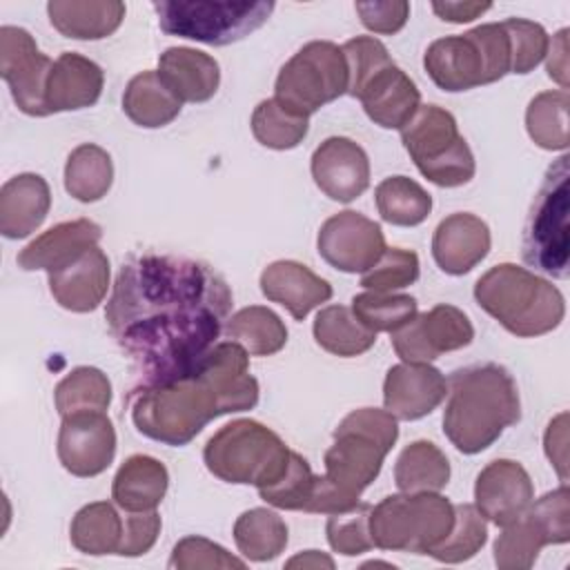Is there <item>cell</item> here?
I'll use <instances>...</instances> for the list:
<instances>
[{
    "mask_svg": "<svg viewBox=\"0 0 570 570\" xmlns=\"http://www.w3.org/2000/svg\"><path fill=\"white\" fill-rule=\"evenodd\" d=\"M443 432L463 454L490 448L505 428L521 419L519 390L499 363L468 365L448 379Z\"/></svg>",
    "mask_w": 570,
    "mask_h": 570,
    "instance_id": "cell-2",
    "label": "cell"
},
{
    "mask_svg": "<svg viewBox=\"0 0 570 570\" xmlns=\"http://www.w3.org/2000/svg\"><path fill=\"white\" fill-rule=\"evenodd\" d=\"M419 278V256L412 249L387 247L383 256L361 276V285L370 292L403 289Z\"/></svg>",
    "mask_w": 570,
    "mask_h": 570,
    "instance_id": "cell-46",
    "label": "cell"
},
{
    "mask_svg": "<svg viewBox=\"0 0 570 570\" xmlns=\"http://www.w3.org/2000/svg\"><path fill=\"white\" fill-rule=\"evenodd\" d=\"M488 541L485 517L472 503L454 505V523L450 534L430 552L436 561L461 563L472 559Z\"/></svg>",
    "mask_w": 570,
    "mask_h": 570,
    "instance_id": "cell-43",
    "label": "cell"
},
{
    "mask_svg": "<svg viewBox=\"0 0 570 570\" xmlns=\"http://www.w3.org/2000/svg\"><path fill=\"white\" fill-rule=\"evenodd\" d=\"M474 298L510 334L530 338L557 330L566 316L563 294L534 272L501 263L474 283Z\"/></svg>",
    "mask_w": 570,
    "mask_h": 570,
    "instance_id": "cell-4",
    "label": "cell"
},
{
    "mask_svg": "<svg viewBox=\"0 0 570 570\" xmlns=\"http://www.w3.org/2000/svg\"><path fill=\"white\" fill-rule=\"evenodd\" d=\"M261 292L267 301L283 305L296 321L332 298V285L296 261L269 263L261 274Z\"/></svg>",
    "mask_w": 570,
    "mask_h": 570,
    "instance_id": "cell-24",
    "label": "cell"
},
{
    "mask_svg": "<svg viewBox=\"0 0 570 570\" xmlns=\"http://www.w3.org/2000/svg\"><path fill=\"white\" fill-rule=\"evenodd\" d=\"M180 107L183 102L165 87L158 71H140L122 94V111L145 129L169 125L180 114Z\"/></svg>",
    "mask_w": 570,
    "mask_h": 570,
    "instance_id": "cell-31",
    "label": "cell"
},
{
    "mask_svg": "<svg viewBox=\"0 0 570 570\" xmlns=\"http://www.w3.org/2000/svg\"><path fill=\"white\" fill-rule=\"evenodd\" d=\"M116 456V430L100 410H85L62 416L58 432V459L73 476H96Z\"/></svg>",
    "mask_w": 570,
    "mask_h": 570,
    "instance_id": "cell-17",
    "label": "cell"
},
{
    "mask_svg": "<svg viewBox=\"0 0 570 570\" xmlns=\"http://www.w3.org/2000/svg\"><path fill=\"white\" fill-rule=\"evenodd\" d=\"M399 439V423L387 410L361 407L350 412L334 430L325 452V479L345 497L358 501L379 476L383 461Z\"/></svg>",
    "mask_w": 570,
    "mask_h": 570,
    "instance_id": "cell-5",
    "label": "cell"
},
{
    "mask_svg": "<svg viewBox=\"0 0 570 570\" xmlns=\"http://www.w3.org/2000/svg\"><path fill=\"white\" fill-rule=\"evenodd\" d=\"M47 13L51 27L65 38L100 40L120 27L125 4L118 0H51Z\"/></svg>",
    "mask_w": 570,
    "mask_h": 570,
    "instance_id": "cell-29",
    "label": "cell"
},
{
    "mask_svg": "<svg viewBox=\"0 0 570 570\" xmlns=\"http://www.w3.org/2000/svg\"><path fill=\"white\" fill-rule=\"evenodd\" d=\"M102 85L105 73L94 60L76 51L60 53L53 60V69L45 89L47 114L51 116L58 111H76L96 105L102 94Z\"/></svg>",
    "mask_w": 570,
    "mask_h": 570,
    "instance_id": "cell-25",
    "label": "cell"
},
{
    "mask_svg": "<svg viewBox=\"0 0 570 570\" xmlns=\"http://www.w3.org/2000/svg\"><path fill=\"white\" fill-rule=\"evenodd\" d=\"M109 289V258L94 245L49 274V292L69 312H94Z\"/></svg>",
    "mask_w": 570,
    "mask_h": 570,
    "instance_id": "cell-22",
    "label": "cell"
},
{
    "mask_svg": "<svg viewBox=\"0 0 570 570\" xmlns=\"http://www.w3.org/2000/svg\"><path fill=\"white\" fill-rule=\"evenodd\" d=\"M347 82L350 73L343 49L330 40H312L281 67L274 98L303 116H312L347 94Z\"/></svg>",
    "mask_w": 570,
    "mask_h": 570,
    "instance_id": "cell-12",
    "label": "cell"
},
{
    "mask_svg": "<svg viewBox=\"0 0 570 570\" xmlns=\"http://www.w3.org/2000/svg\"><path fill=\"white\" fill-rule=\"evenodd\" d=\"M448 394L445 376L430 363L392 365L383 381L385 410L401 421H416L434 412Z\"/></svg>",
    "mask_w": 570,
    "mask_h": 570,
    "instance_id": "cell-20",
    "label": "cell"
},
{
    "mask_svg": "<svg viewBox=\"0 0 570 570\" xmlns=\"http://www.w3.org/2000/svg\"><path fill=\"white\" fill-rule=\"evenodd\" d=\"M316 488H318V474L312 472L309 463L298 452H292L285 474L269 488L258 490V494L265 503L281 510L314 512Z\"/></svg>",
    "mask_w": 570,
    "mask_h": 570,
    "instance_id": "cell-44",
    "label": "cell"
},
{
    "mask_svg": "<svg viewBox=\"0 0 570 570\" xmlns=\"http://www.w3.org/2000/svg\"><path fill=\"white\" fill-rule=\"evenodd\" d=\"M492 4L490 2H432V11L445 20V22H470L474 18H479L481 13H485Z\"/></svg>",
    "mask_w": 570,
    "mask_h": 570,
    "instance_id": "cell-53",
    "label": "cell"
},
{
    "mask_svg": "<svg viewBox=\"0 0 570 570\" xmlns=\"http://www.w3.org/2000/svg\"><path fill=\"white\" fill-rule=\"evenodd\" d=\"M352 312L370 332H396L416 316V298L392 292H363L352 298Z\"/></svg>",
    "mask_w": 570,
    "mask_h": 570,
    "instance_id": "cell-42",
    "label": "cell"
},
{
    "mask_svg": "<svg viewBox=\"0 0 570 570\" xmlns=\"http://www.w3.org/2000/svg\"><path fill=\"white\" fill-rule=\"evenodd\" d=\"M125 534V519L109 501H96L80 508L71 521V543L82 554H118Z\"/></svg>",
    "mask_w": 570,
    "mask_h": 570,
    "instance_id": "cell-32",
    "label": "cell"
},
{
    "mask_svg": "<svg viewBox=\"0 0 570 570\" xmlns=\"http://www.w3.org/2000/svg\"><path fill=\"white\" fill-rule=\"evenodd\" d=\"M510 40V73L532 71L548 53L550 38L539 22L525 18H508L501 22Z\"/></svg>",
    "mask_w": 570,
    "mask_h": 570,
    "instance_id": "cell-47",
    "label": "cell"
},
{
    "mask_svg": "<svg viewBox=\"0 0 570 570\" xmlns=\"http://www.w3.org/2000/svg\"><path fill=\"white\" fill-rule=\"evenodd\" d=\"M316 247L327 265L345 274L367 272L387 249L381 225L352 209L338 212L321 225Z\"/></svg>",
    "mask_w": 570,
    "mask_h": 570,
    "instance_id": "cell-16",
    "label": "cell"
},
{
    "mask_svg": "<svg viewBox=\"0 0 570 570\" xmlns=\"http://www.w3.org/2000/svg\"><path fill=\"white\" fill-rule=\"evenodd\" d=\"M568 160L570 156L563 154L548 167L546 178L530 205L521 240L523 263L552 278H566L570 263Z\"/></svg>",
    "mask_w": 570,
    "mask_h": 570,
    "instance_id": "cell-9",
    "label": "cell"
},
{
    "mask_svg": "<svg viewBox=\"0 0 570 570\" xmlns=\"http://www.w3.org/2000/svg\"><path fill=\"white\" fill-rule=\"evenodd\" d=\"M454 505L439 492L385 497L370 514L372 543L381 550L430 554L452 530Z\"/></svg>",
    "mask_w": 570,
    "mask_h": 570,
    "instance_id": "cell-8",
    "label": "cell"
},
{
    "mask_svg": "<svg viewBox=\"0 0 570 570\" xmlns=\"http://www.w3.org/2000/svg\"><path fill=\"white\" fill-rule=\"evenodd\" d=\"M136 430L165 445H187L203 428L234 412L225 390L203 370L163 385H136L129 394Z\"/></svg>",
    "mask_w": 570,
    "mask_h": 570,
    "instance_id": "cell-3",
    "label": "cell"
},
{
    "mask_svg": "<svg viewBox=\"0 0 570 570\" xmlns=\"http://www.w3.org/2000/svg\"><path fill=\"white\" fill-rule=\"evenodd\" d=\"M394 481L401 492H439L450 481V461L432 441H414L399 454Z\"/></svg>",
    "mask_w": 570,
    "mask_h": 570,
    "instance_id": "cell-33",
    "label": "cell"
},
{
    "mask_svg": "<svg viewBox=\"0 0 570 570\" xmlns=\"http://www.w3.org/2000/svg\"><path fill=\"white\" fill-rule=\"evenodd\" d=\"M229 341H236L252 356H272L287 343V327L276 312L263 305L238 309L227 323Z\"/></svg>",
    "mask_w": 570,
    "mask_h": 570,
    "instance_id": "cell-37",
    "label": "cell"
},
{
    "mask_svg": "<svg viewBox=\"0 0 570 570\" xmlns=\"http://www.w3.org/2000/svg\"><path fill=\"white\" fill-rule=\"evenodd\" d=\"M169 568L198 570V568H245V561L229 554L223 546L205 537H185L174 546Z\"/></svg>",
    "mask_w": 570,
    "mask_h": 570,
    "instance_id": "cell-48",
    "label": "cell"
},
{
    "mask_svg": "<svg viewBox=\"0 0 570 570\" xmlns=\"http://www.w3.org/2000/svg\"><path fill=\"white\" fill-rule=\"evenodd\" d=\"M234 541L245 559L272 561L287 546V525L274 510L252 508L236 519Z\"/></svg>",
    "mask_w": 570,
    "mask_h": 570,
    "instance_id": "cell-36",
    "label": "cell"
},
{
    "mask_svg": "<svg viewBox=\"0 0 570 570\" xmlns=\"http://www.w3.org/2000/svg\"><path fill=\"white\" fill-rule=\"evenodd\" d=\"M570 541V499L568 485L532 499L528 510L494 541V563L501 570H528L537 561L543 546Z\"/></svg>",
    "mask_w": 570,
    "mask_h": 570,
    "instance_id": "cell-13",
    "label": "cell"
},
{
    "mask_svg": "<svg viewBox=\"0 0 570 570\" xmlns=\"http://www.w3.org/2000/svg\"><path fill=\"white\" fill-rule=\"evenodd\" d=\"M169 485L167 468L147 454L129 456L116 472L111 499L125 512L156 510Z\"/></svg>",
    "mask_w": 570,
    "mask_h": 570,
    "instance_id": "cell-30",
    "label": "cell"
},
{
    "mask_svg": "<svg viewBox=\"0 0 570 570\" xmlns=\"http://www.w3.org/2000/svg\"><path fill=\"white\" fill-rule=\"evenodd\" d=\"M403 147L416 169L439 187H461L474 178V156L459 134L454 116L439 105H423L401 129Z\"/></svg>",
    "mask_w": 570,
    "mask_h": 570,
    "instance_id": "cell-11",
    "label": "cell"
},
{
    "mask_svg": "<svg viewBox=\"0 0 570 570\" xmlns=\"http://www.w3.org/2000/svg\"><path fill=\"white\" fill-rule=\"evenodd\" d=\"M285 566L287 568H334V561L327 554H321L318 550H307L303 554L292 557Z\"/></svg>",
    "mask_w": 570,
    "mask_h": 570,
    "instance_id": "cell-54",
    "label": "cell"
},
{
    "mask_svg": "<svg viewBox=\"0 0 570 570\" xmlns=\"http://www.w3.org/2000/svg\"><path fill=\"white\" fill-rule=\"evenodd\" d=\"M232 301L229 285L207 263L138 254L120 267L105 318L138 385H163L191 374L218 343Z\"/></svg>",
    "mask_w": 570,
    "mask_h": 570,
    "instance_id": "cell-1",
    "label": "cell"
},
{
    "mask_svg": "<svg viewBox=\"0 0 570 570\" xmlns=\"http://www.w3.org/2000/svg\"><path fill=\"white\" fill-rule=\"evenodd\" d=\"M356 13L365 29L383 36L401 31L410 18V4L405 0H385V2H356Z\"/></svg>",
    "mask_w": 570,
    "mask_h": 570,
    "instance_id": "cell-50",
    "label": "cell"
},
{
    "mask_svg": "<svg viewBox=\"0 0 570 570\" xmlns=\"http://www.w3.org/2000/svg\"><path fill=\"white\" fill-rule=\"evenodd\" d=\"M100 238H102L100 225H96L89 218L58 223L45 234H40L36 240H31L18 254L16 261L24 272L45 269L47 274H51L65 267L67 263H71L85 249L98 245Z\"/></svg>",
    "mask_w": 570,
    "mask_h": 570,
    "instance_id": "cell-26",
    "label": "cell"
},
{
    "mask_svg": "<svg viewBox=\"0 0 570 570\" xmlns=\"http://www.w3.org/2000/svg\"><path fill=\"white\" fill-rule=\"evenodd\" d=\"M474 338L465 312L454 305H434L392 332V347L403 363H430L443 352L461 350Z\"/></svg>",
    "mask_w": 570,
    "mask_h": 570,
    "instance_id": "cell-15",
    "label": "cell"
},
{
    "mask_svg": "<svg viewBox=\"0 0 570 570\" xmlns=\"http://www.w3.org/2000/svg\"><path fill=\"white\" fill-rule=\"evenodd\" d=\"M203 459L207 470L220 481L263 490L285 474L292 450L267 425L236 419L205 443Z\"/></svg>",
    "mask_w": 570,
    "mask_h": 570,
    "instance_id": "cell-6",
    "label": "cell"
},
{
    "mask_svg": "<svg viewBox=\"0 0 570 570\" xmlns=\"http://www.w3.org/2000/svg\"><path fill=\"white\" fill-rule=\"evenodd\" d=\"M114 183L111 156L94 145H78L65 165V189L80 203H96L107 196Z\"/></svg>",
    "mask_w": 570,
    "mask_h": 570,
    "instance_id": "cell-35",
    "label": "cell"
},
{
    "mask_svg": "<svg viewBox=\"0 0 570 570\" xmlns=\"http://www.w3.org/2000/svg\"><path fill=\"white\" fill-rule=\"evenodd\" d=\"M312 332L316 343L325 352L343 358L365 354L376 343V334L370 332L365 325H361L352 307H345V305L323 307L314 318Z\"/></svg>",
    "mask_w": 570,
    "mask_h": 570,
    "instance_id": "cell-34",
    "label": "cell"
},
{
    "mask_svg": "<svg viewBox=\"0 0 570 570\" xmlns=\"http://www.w3.org/2000/svg\"><path fill=\"white\" fill-rule=\"evenodd\" d=\"M51 191L40 174H18L0 189V232L4 238H27L47 218Z\"/></svg>",
    "mask_w": 570,
    "mask_h": 570,
    "instance_id": "cell-28",
    "label": "cell"
},
{
    "mask_svg": "<svg viewBox=\"0 0 570 570\" xmlns=\"http://www.w3.org/2000/svg\"><path fill=\"white\" fill-rule=\"evenodd\" d=\"M528 136L541 149L568 147V91H541L525 109Z\"/></svg>",
    "mask_w": 570,
    "mask_h": 570,
    "instance_id": "cell-41",
    "label": "cell"
},
{
    "mask_svg": "<svg viewBox=\"0 0 570 570\" xmlns=\"http://www.w3.org/2000/svg\"><path fill=\"white\" fill-rule=\"evenodd\" d=\"M312 178L327 198L352 203L370 185L367 154L352 138L332 136L312 154Z\"/></svg>",
    "mask_w": 570,
    "mask_h": 570,
    "instance_id": "cell-18",
    "label": "cell"
},
{
    "mask_svg": "<svg viewBox=\"0 0 570 570\" xmlns=\"http://www.w3.org/2000/svg\"><path fill=\"white\" fill-rule=\"evenodd\" d=\"M158 76L180 102H207L220 85L218 62L191 47H169L158 58Z\"/></svg>",
    "mask_w": 570,
    "mask_h": 570,
    "instance_id": "cell-27",
    "label": "cell"
},
{
    "mask_svg": "<svg viewBox=\"0 0 570 570\" xmlns=\"http://www.w3.org/2000/svg\"><path fill=\"white\" fill-rule=\"evenodd\" d=\"M510 40L501 22L479 24L461 36L434 40L423 67L443 91H468L510 73Z\"/></svg>",
    "mask_w": 570,
    "mask_h": 570,
    "instance_id": "cell-7",
    "label": "cell"
},
{
    "mask_svg": "<svg viewBox=\"0 0 570 570\" xmlns=\"http://www.w3.org/2000/svg\"><path fill=\"white\" fill-rule=\"evenodd\" d=\"M381 218L396 227L421 225L432 212V196L407 176H390L374 191Z\"/></svg>",
    "mask_w": 570,
    "mask_h": 570,
    "instance_id": "cell-38",
    "label": "cell"
},
{
    "mask_svg": "<svg viewBox=\"0 0 570 570\" xmlns=\"http://www.w3.org/2000/svg\"><path fill=\"white\" fill-rule=\"evenodd\" d=\"M490 243L492 238L485 220L468 212H456L436 225L432 256L445 274L461 276L488 256Z\"/></svg>",
    "mask_w": 570,
    "mask_h": 570,
    "instance_id": "cell-23",
    "label": "cell"
},
{
    "mask_svg": "<svg viewBox=\"0 0 570 570\" xmlns=\"http://www.w3.org/2000/svg\"><path fill=\"white\" fill-rule=\"evenodd\" d=\"M548 76L561 85V89H568V29H561L554 38L552 45L548 47Z\"/></svg>",
    "mask_w": 570,
    "mask_h": 570,
    "instance_id": "cell-52",
    "label": "cell"
},
{
    "mask_svg": "<svg viewBox=\"0 0 570 570\" xmlns=\"http://www.w3.org/2000/svg\"><path fill=\"white\" fill-rule=\"evenodd\" d=\"M160 534V517L156 510L127 512L125 534L118 554L120 557H140L149 552Z\"/></svg>",
    "mask_w": 570,
    "mask_h": 570,
    "instance_id": "cell-49",
    "label": "cell"
},
{
    "mask_svg": "<svg viewBox=\"0 0 570 570\" xmlns=\"http://www.w3.org/2000/svg\"><path fill=\"white\" fill-rule=\"evenodd\" d=\"M566 421L568 414L561 412L559 416H554L548 423L546 436H543V445H546V454L550 459V463L557 468V474L561 479V483L568 481V461H566V443H568V430H566Z\"/></svg>",
    "mask_w": 570,
    "mask_h": 570,
    "instance_id": "cell-51",
    "label": "cell"
},
{
    "mask_svg": "<svg viewBox=\"0 0 570 570\" xmlns=\"http://www.w3.org/2000/svg\"><path fill=\"white\" fill-rule=\"evenodd\" d=\"M534 499L525 468L512 459L488 463L474 483V505L494 525H508L521 517Z\"/></svg>",
    "mask_w": 570,
    "mask_h": 570,
    "instance_id": "cell-19",
    "label": "cell"
},
{
    "mask_svg": "<svg viewBox=\"0 0 570 570\" xmlns=\"http://www.w3.org/2000/svg\"><path fill=\"white\" fill-rule=\"evenodd\" d=\"M309 129V116H303L278 98H267L256 105L252 114V134L254 138L269 149H294Z\"/></svg>",
    "mask_w": 570,
    "mask_h": 570,
    "instance_id": "cell-39",
    "label": "cell"
},
{
    "mask_svg": "<svg viewBox=\"0 0 570 570\" xmlns=\"http://www.w3.org/2000/svg\"><path fill=\"white\" fill-rule=\"evenodd\" d=\"M53 60L45 56L27 29L4 24L0 29V76L11 89L13 102L27 116H49L45 89Z\"/></svg>",
    "mask_w": 570,
    "mask_h": 570,
    "instance_id": "cell-14",
    "label": "cell"
},
{
    "mask_svg": "<svg viewBox=\"0 0 570 570\" xmlns=\"http://www.w3.org/2000/svg\"><path fill=\"white\" fill-rule=\"evenodd\" d=\"M367 118L383 129H403L421 107V94L414 80L394 65L379 67L354 94Z\"/></svg>",
    "mask_w": 570,
    "mask_h": 570,
    "instance_id": "cell-21",
    "label": "cell"
},
{
    "mask_svg": "<svg viewBox=\"0 0 570 570\" xmlns=\"http://www.w3.org/2000/svg\"><path fill=\"white\" fill-rule=\"evenodd\" d=\"M370 514L372 505L363 501H356L341 512H332L325 525L332 550L345 557H356L374 548L370 534Z\"/></svg>",
    "mask_w": 570,
    "mask_h": 570,
    "instance_id": "cell-45",
    "label": "cell"
},
{
    "mask_svg": "<svg viewBox=\"0 0 570 570\" xmlns=\"http://www.w3.org/2000/svg\"><path fill=\"white\" fill-rule=\"evenodd\" d=\"M53 401L60 416L85 410L105 412L111 403V383L98 367L80 365L56 385Z\"/></svg>",
    "mask_w": 570,
    "mask_h": 570,
    "instance_id": "cell-40",
    "label": "cell"
},
{
    "mask_svg": "<svg viewBox=\"0 0 570 570\" xmlns=\"http://www.w3.org/2000/svg\"><path fill=\"white\" fill-rule=\"evenodd\" d=\"M151 7L165 33L223 47L263 27L276 4L267 0H160Z\"/></svg>",
    "mask_w": 570,
    "mask_h": 570,
    "instance_id": "cell-10",
    "label": "cell"
}]
</instances>
